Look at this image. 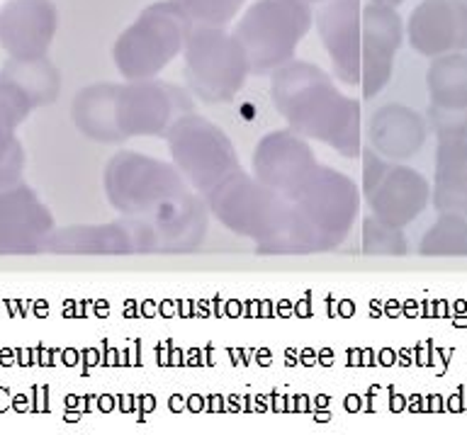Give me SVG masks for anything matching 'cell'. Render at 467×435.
Instances as JSON below:
<instances>
[{
  "instance_id": "1",
  "label": "cell",
  "mask_w": 467,
  "mask_h": 435,
  "mask_svg": "<svg viewBox=\"0 0 467 435\" xmlns=\"http://www.w3.org/2000/svg\"><path fill=\"white\" fill-rule=\"evenodd\" d=\"M261 254H309L328 251L348 233L358 214L356 185L338 171L319 168L290 192Z\"/></svg>"
},
{
  "instance_id": "2",
  "label": "cell",
  "mask_w": 467,
  "mask_h": 435,
  "mask_svg": "<svg viewBox=\"0 0 467 435\" xmlns=\"http://www.w3.org/2000/svg\"><path fill=\"white\" fill-rule=\"evenodd\" d=\"M270 95L299 137L319 139L343 156L360 153V105L336 90L319 66L290 61L273 71Z\"/></svg>"
},
{
  "instance_id": "3",
  "label": "cell",
  "mask_w": 467,
  "mask_h": 435,
  "mask_svg": "<svg viewBox=\"0 0 467 435\" xmlns=\"http://www.w3.org/2000/svg\"><path fill=\"white\" fill-rule=\"evenodd\" d=\"M192 27L195 25L178 0L153 3L117 36L112 49L115 66L127 80L153 78L185 49Z\"/></svg>"
},
{
  "instance_id": "4",
  "label": "cell",
  "mask_w": 467,
  "mask_h": 435,
  "mask_svg": "<svg viewBox=\"0 0 467 435\" xmlns=\"http://www.w3.org/2000/svg\"><path fill=\"white\" fill-rule=\"evenodd\" d=\"M314 22L306 0H255L236 25L251 73L277 71L290 64Z\"/></svg>"
},
{
  "instance_id": "5",
  "label": "cell",
  "mask_w": 467,
  "mask_h": 435,
  "mask_svg": "<svg viewBox=\"0 0 467 435\" xmlns=\"http://www.w3.org/2000/svg\"><path fill=\"white\" fill-rule=\"evenodd\" d=\"M182 51L190 90L210 105L234 100L251 73L246 49L222 27H192Z\"/></svg>"
},
{
  "instance_id": "6",
  "label": "cell",
  "mask_w": 467,
  "mask_h": 435,
  "mask_svg": "<svg viewBox=\"0 0 467 435\" xmlns=\"http://www.w3.org/2000/svg\"><path fill=\"white\" fill-rule=\"evenodd\" d=\"M105 188L112 207L130 217L153 214L188 192L173 168L131 151L117 153L109 161Z\"/></svg>"
},
{
  "instance_id": "7",
  "label": "cell",
  "mask_w": 467,
  "mask_h": 435,
  "mask_svg": "<svg viewBox=\"0 0 467 435\" xmlns=\"http://www.w3.org/2000/svg\"><path fill=\"white\" fill-rule=\"evenodd\" d=\"M175 166L197 190H212L226 175L239 171L232 141L226 134L200 115H182L166 131Z\"/></svg>"
},
{
  "instance_id": "8",
  "label": "cell",
  "mask_w": 467,
  "mask_h": 435,
  "mask_svg": "<svg viewBox=\"0 0 467 435\" xmlns=\"http://www.w3.org/2000/svg\"><path fill=\"white\" fill-rule=\"evenodd\" d=\"M207 204L226 229L263 243L275 229L285 197L261 181L234 171L214 188L207 190Z\"/></svg>"
},
{
  "instance_id": "9",
  "label": "cell",
  "mask_w": 467,
  "mask_h": 435,
  "mask_svg": "<svg viewBox=\"0 0 467 435\" xmlns=\"http://www.w3.org/2000/svg\"><path fill=\"white\" fill-rule=\"evenodd\" d=\"M188 112H192L188 93L163 80H130L117 88V129L122 141L166 134Z\"/></svg>"
},
{
  "instance_id": "10",
  "label": "cell",
  "mask_w": 467,
  "mask_h": 435,
  "mask_svg": "<svg viewBox=\"0 0 467 435\" xmlns=\"http://www.w3.org/2000/svg\"><path fill=\"white\" fill-rule=\"evenodd\" d=\"M317 29L334 64L336 78L358 86L363 73V7L360 0H328L317 13Z\"/></svg>"
},
{
  "instance_id": "11",
  "label": "cell",
  "mask_w": 467,
  "mask_h": 435,
  "mask_svg": "<svg viewBox=\"0 0 467 435\" xmlns=\"http://www.w3.org/2000/svg\"><path fill=\"white\" fill-rule=\"evenodd\" d=\"M407 36L429 58L467 51V0H421L409 17Z\"/></svg>"
},
{
  "instance_id": "12",
  "label": "cell",
  "mask_w": 467,
  "mask_h": 435,
  "mask_svg": "<svg viewBox=\"0 0 467 435\" xmlns=\"http://www.w3.org/2000/svg\"><path fill=\"white\" fill-rule=\"evenodd\" d=\"M404 39V25L392 5L370 3L363 7V98H375L389 83L394 54Z\"/></svg>"
},
{
  "instance_id": "13",
  "label": "cell",
  "mask_w": 467,
  "mask_h": 435,
  "mask_svg": "<svg viewBox=\"0 0 467 435\" xmlns=\"http://www.w3.org/2000/svg\"><path fill=\"white\" fill-rule=\"evenodd\" d=\"M57 32L51 0H7L0 7V47L13 58L47 57Z\"/></svg>"
},
{
  "instance_id": "14",
  "label": "cell",
  "mask_w": 467,
  "mask_h": 435,
  "mask_svg": "<svg viewBox=\"0 0 467 435\" xmlns=\"http://www.w3.org/2000/svg\"><path fill=\"white\" fill-rule=\"evenodd\" d=\"M254 168L263 185L290 192L317 171V163L297 131H273L255 149Z\"/></svg>"
},
{
  "instance_id": "15",
  "label": "cell",
  "mask_w": 467,
  "mask_h": 435,
  "mask_svg": "<svg viewBox=\"0 0 467 435\" xmlns=\"http://www.w3.org/2000/svg\"><path fill=\"white\" fill-rule=\"evenodd\" d=\"M61 76L47 58H10L0 68V98L17 112L20 119L39 105L57 100Z\"/></svg>"
},
{
  "instance_id": "16",
  "label": "cell",
  "mask_w": 467,
  "mask_h": 435,
  "mask_svg": "<svg viewBox=\"0 0 467 435\" xmlns=\"http://www.w3.org/2000/svg\"><path fill=\"white\" fill-rule=\"evenodd\" d=\"M431 200V188L421 173L411 168L389 166L378 188L368 195V204L379 222L389 226H407L414 222Z\"/></svg>"
},
{
  "instance_id": "17",
  "label": "cell",
  "mask_w": 467,
  "mask_h": 435,
  "mask_svg": "<svg viewBox=\"0 0 467 435\" xmlns=\"http://www.w3.org/2000/svg\"><path fill=\"white\" fill-rule=\"evenodd\" d=\"M42 248L54 254H146L144 229L137 219H124L108 226L64 229L44 241Z\"/></svg>"
},
{
  "instance_id": "18",
  "label": "cell",
  "mask_w": 467,
  "mask_h": 435,
  "mask_svg": "<svg viewBox=\"0 0 467 435\" xmlns=\"http://www.w3.org/2000/svg\"><path fill=\"white\" fill-rule=\"evenodd\" d=\"M429 124L416 109L404 105H385L370 122V146L389 161L411 159L426 141Z\"/></svg>"
},
{
  "instance_id": "19",
  "label": "cell",
  "mask_w": 467,
  "mask_h": 435,
  "mask_svg": "<svg viewBox=\"0 0 467 435\" xmlns=\"http://www.w3.org/2000/svg\"><path fill=\"white\" fill-rule=\"evenodd\" d=\"M433 207L467 219V141H438Z\"/></svg>"
},
{
  "instance_id": "20",
  "label": "cell",
  "mask_w": 467,
  "mask_h": 435,
  "mask_svg": "<svg viewBox=\"0 0 467 435\" xmlns=\"http://www.w3.org/2000/svg\"><path fill=\"white\" fill-rule=\"evenodd\" d=\"M117 88L115 83H100L80 90L73 100V122L88 139L102 144H119L117 129Z\"/></svg>"
},
{
  "instance_id": "21",
  "label": "cell",
  "mask_w": 467,
  "mask_h": 435,
  "mask_svg": "<svg viewBox=\"0 0 467 435\" xmlns=\"http://www.w3.org/2000/svg\"><path fill=\"white\" fill-rule=\"evenodd\" d=\"M426 86L433 105L467 108V51H451L431 61Z\"/></svg>"
},
{
  "instance_id": "22",
  "label": "cell",
  "mask_w": 467,
  "mask_h": 435,
  "mask_svg": "<svg viewBox=\"0 0 467 435\" xmlns=\"http://www.w3.org/2000/svg\"><path fill=\"white\" fill-rule=\"evenodd\" d=\"M423 255H467V219L441 214L421 241Z\"/></svg>"
},
{
  "instance_id": "23",
  "label": "cell",
  "mask_w": 467,
  "mask_h": 435,
  "mask_svg": "<svg viewBox=\"0 0 467 435\" xmlns=\"http://www.w3.org/2000/svg\"><path fill=\"white\" fill-rule=\"evenodd\" d=\"M363 251L368 255H404L407 241L397 226L385 224L378 217H368L363 222Z\"/></svg>"
},
{
  "instance_id": "24",
  "label": "cell",
  "mask_w": 467,
  "mask_h": 435,
  "mask_svg": "<svg viewBox=\"0 0 467 435\" xmlns=\"http://www.w3.org/2000/svg\"><path fill=\"white\" fill-rule=\"evenodd\" d=\"M195 27H224L239 13L244 0H178Z\"/></svg>"
},
{
  "instance_id": "25",
  "label": "cell",
  "mask_w": 467,
  "mask_h": 435,
  "mask_svg": "<svg viewBox=\"0 0 467 435\" xmlns=\"http://www.w3.org/2000/svg\"><path fill=\"white\" fill-rule=\"evenodd\" d=\"M426 124L438 141H467V108H441L431 102Z\"/></svg>"
},
{
  "instance_id": "26",
  "label": "cell",
  "mask_w": 467,
  "mask_h": 435,
  "mask_svg": "<svg viewBox=\"0 0 467 435\" xmlns=\"http://www.w3.org/2000/svg\"><path fill=\"white\" fill-rule=\"evenodd\" d=\"M17 122H22L20 117H17V112L0 98V182L10 181V178L3 173V166H5L7 156H22V149L17 146V141H15L13 137V129Z\"/></svg>"
},
{
  "instance_id": "27",
  "label": "cell",
  "mask_w": 467,
  "mask_h": 435,
  "mask_svg": "<svg viewBox=\"0 0 467 435\" xmlns=\"http://www.w3.org/2000/svg\"><path fill=\"white\" fill-rule=\"evenodd\" d=\"M363 192L368 197L372 190L378 188V182L385 178V173L389 171V163H385L382 156L372 146L370 149H363Z\"/></svg>"
},
{
  "instance_id": "28",
  "label": "cell",
  "mask_w": 467,
  "mask_h": 435,
  "mask_svg": "<svg viewBox=\"0 0 467 435\" xmlns=\"http://www.w3.org/2000/svg\"><path fill=\"white\" fill-rule=\"evenodd\" d=\"M372 3H382V5H400V3H404V0H372Z\"/></svg>"
},
{
  "instance_id": "29",
  "label": "cell",
  "mask_w": 467,
  "mask_h": 435,
  "mask_svg": "<svg viewBox=\"0 0 467 435\" xmlns=\"http://www.w3.org/2000/svg\"><path fill=\"white\" fill-rule=\"evenodd\" d=\"M306 3L312 5V3H328V0H306Z\"/></svg>"
}]
</instances>
